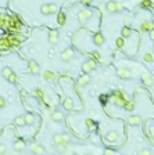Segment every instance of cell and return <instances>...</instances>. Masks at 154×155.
<instances>
[{
  "instance_id": "8d00e7d4",
  "label": "cell",
  "mask_w": 154,
  "mask_h": 155,
  "mask_svg": "<svg viewBox=\"0 0 154 155\" xmlns=\"http://www.w3.org/2000/svg\"><path fill=\"white\" fill-rule=\"evenodd\" d=\"M92 0H83V3H90Z\"/></svg>"
},
{
  "instance_id": "ffe728a7",
  "label": "cell",
  "mask_w": 154,
  "mask_h": 155,
  "mask_svg": "<svg viewBox=\"0 0 154 155\" xmlns=\"http://www.w3.org/2000/svg\"><path fill=\"white\" fill-rule=\"evenodd\" d=\"M11 75H13V71H11V68H10V67H4V68L1 69V76H3V78L9 79Z\"/></svg>"
},
{
  "instance_id": "ba28073f",
  "label": "cell",
  "mask_w": 154,
  "mask_h": 155,
  "mask_svg": "<svg viewBox=\"0 0 154 155\" xmlns=\"http://www.w3.org/2000/svg\"><path fill=\"white\" fill-rule=\"evenodd\" d=\"M118 137H119V134H118V132H115V130H111V132L107 133V136H106V140L108 143H115L118 140Z\"/></svg>"
},
{
  "instance_id": "5b68a950",
  "label": "cell",
  "mask_w": 154,
  "mask_h": 155,
  "mask_svg": "<svg viewBox=\"0 0 154 155\" xmlns=\"http://www.w3.org/2000/svg\"><path fill=\"white\" fill-rule=\"evenodd\" d=\"M117 75H118L119 78H122V79H131V78H132V72H131V71H129L128 68H124V67L118 69V71H117Z\"/></svg>"
},
{
  "instance_id": "4fadbf2b",
  "label": "cell",
  "mask_w": 154,
  "mask_h": 155,
  "mask_svg": "<svg viewBox=\"0 0 154 155\" xmlns=\"http://www.w3.org/2000/svg\"><path fill=\"white\" fill-rule=\"evenodd\" d=\"M49 42L51 44H57L59 43V32L57 31H51L49 33Z\"/></svg>"
},
{
  "instance_id": "4dcf8cb0",
  "label": "cell",
  "mask_w": 154,
  "mask_h": 155,
  "mask_svg": "<svg viewBox=\"0 0 154 155\" xmlns=\"http://www.w3.org/2000/svg\"><path fill=\"white\" fill-rule=\"evenodd\" d=\"M6 151H7V147L4 144H0V155H4Z\"/></svg>"
},
{
  "instance_id": "e0dca14e",
  "label": "cell",
  "mask_w": 154,
  "mask_h": 155,
  "mask_svg": "<svg viewBox=\"0 0 154 155\" xmlns=\"http://www.w3.org/2000/svg\"><path fill=\"white\" fill-rule=\"evenodd\" d=\"M53 143H54V146L64 144V137H63V134H60V133L54 134V137H53Z\"/></svg>"
},
{
  "instance_id": "277c9868",
  "label": "cell",
  "mask_w": 154,
  "mask_h": 155,
  "mask_svg": "<svg viewBox=\"0 0 154 155\" xmlns=\"http://www.w3.org/2000/svg\"><path fill=\"white\" fill-rule=\"evenodd\" d=\"M56 10H57V7H56L54 4H45V6H42V14H45V15H50V14H54L56 13Z\"/></svg>"
},
{
  "instance_id": "f1b7e54d",
  "label": "cell",
  "mask_w": 154,
  "mask_h": 155,
  "mask_svg": "<svg viewBox=\"0 0 154 155\" xmlns=\"http://www.w3.org/2000/svg\"><path fill=\"white\" fill-rule=\"evenodd\" d=\"M137 155H151V151H150L149 148H145V150H142Z\"/></svg>"
},
{
  "instance_id": "44dd1931",
  "label": "cell",
  "mask_w": 154,
  "mask_h": 155,
  "mask_svg": "<svg viewBox=\"0 0 154 155\" xmlns=\"http://www.w3.org/2000/svg\"><path fill=\"white\" fill-rule=\"evenodd\" d=\"M142 32H151L153 31V24L151 22H145L142 25Z\"/></svg>"
},
{
  "instance_id": "f546056e",
  "label": "cell",
  "mask_w": 154,
  "mask_h": 155,
  "mask_svg": "<svg viewBox=\"0 0 154 155\" xmlns=\"http://www.w3.org/2000/svg\"><path fill=\"white\" fill-rule=\"evenodd\" d=\"M59 24L60 25H64V24H65V17H64L63 14H60L59 15Z\"/></svg>"
},
{
  "instance_id": "9c48e42d",
  "label": "cell",
  "mask_w": 154,
  "mask_h": 155,
  "mask_svg": "<svg viewBox=\"0 0 154 155\" xmlns=\"http://www.w3.org/2000/svg\"><path fill=\"white\" fill-rule=\"evenodd\" d=\"M90 76L87 75V73H85V75H82V76H79V79H78V83H79V86H87L89 83H90Z\"/></svg>"
},
{
  "instance_id": "5bb4252c",
  "label": "cell",
  "mask_w": 154,
  "mask_h": 155,
  "mask_svg": "<svg viewBox=\"0 0 154 155\" xmlns=\"http://www.w3.org/2000/svg\"><path fill=\"white\" fill-rule=\"evenodd\" d=\"M51 119H53L54 122H63V119H64L63 111H54V112L51 114Z\"/></svg>"
},
{
  "instance_id": "cb8c5ba5",
  "label": "cell",
  "mask_w": 154,
  "mask_h": 155,
  "mask_svg": "<svg viewBox=\"0 0 154 155\" xmlns=\"http://www.w3.org/2000/svg\"><path fill=\"white\" fill-rule=\"evenodd\" d=\"M143 60L146 62H154V55L151 53H146V54H143Z\"/></svg>"
},
{
  "instance_id": "d590c367",
  "label": "cell",
  "mask_w": 154,
  "mask_h": 155,
  "mask_svg": "<svg viewBox=\"0 0 154 155\" xmlns=\"http://www.w3.org/2000/svg\"><path fill=\"white\" fill-rule=\"evenodd\" d=\"M104 154H107V155H115V152H114V151H110V150H107L104 152Z\"/></svg>"
},
{
  "instance_id": "6da1fadb",
  "label": "cell",
  "mask_w": 154,
  "mask_h": 155,
  "mask_svg": "<svg viewBox=\"0 0 154 155\" xmlns=\"http://www.w3.org/2000/svg\"><path fill=\"white\" fill-rule=\"evenodd\" d=\"M75 57V51H74V49H65V50L61 53V55H60V58H61V61L63 62H68V61H71V60Z\"/></svg>"
},
{
  "instance_id": "7a4b0ae2",
  "label": "cell",
  "mask_w": 154,
  "mask_h": 155,
  "mask_svg": "<svg viewBox=\"0 0 154 155\" xmlns=\"http://www.w3.org/2000/svg\"><path fill=\"white\" fill-rule=\"evenodd\" d=\"M82 69H83V72L85 73L93 72V71L96 69V62L93 61V60H87V61H85V62L82 64Z\"/></svg>"
},
{
  "instance_id": "d6a6232c",
  "label": "cell",
  "mask_w": 154,
  "mask_h": 155,
  "mask_svg": "<svg viewBox=\"0 0 154 155\" xmlns=\"http://www.w3.org/2000/svg\"><path fill=\"white\" fill-rule=\"evenodd\" d=\"M15 78H17V76H15V75L13 73V75H11V76H10L9 79H7V80H9L10 83H15V82H17V79H15Z\"/></svg>"
},
{
  "instance_id": "52a82bcc",
  "label": "cell",
  "mask_w": 154,
  "mask_h": 155,
  "mask_svg": "<svg viewBox=\"0 0 154 155\" xmlns=\"http://www.w3.org/2000/svg\"><path fill=\"white\" fill-rule=\"evenodd\" d=\"M29 71H31L32 73H35V75L40 73V67H39V64H38L35 60H31V61H29Z\"/></svg>"
},
{
  "instance_id": "9a60e30c",
  "label": "cell",
  "mask_w": 154,
  "mask_h": 155,
  "mask_svg": "<svg viewBox=\"0 0 154 155\" xmlns=\"http://www.w3.org/2000/svg\"><path fill=\"white\" fill-rule=\"evenodd\" d=\"M63 107L67 111H72L74 110V100H71V98H65L64 103H63Z\"/></svg>"
},
{
  "instance_id": "ac0fdd59",
  "label": "cell",
  "mask_w": 154,
  "mask_h": 155,
  "mask_svg": "<svg viewBox=\"0 0 154 155\" xmlns=\"http://www.w3.org/2000/svg\"><path fill=\"white\" fill-rule=\"evenodd\" d=\"M107 11H110V13H118V4L115 1H110L107 4Z\"/></svg>"
},
{
  "instance_id": "74e56055",
  "label": "cell",
  "mask_w": 154,
  "mask_h": 155,
  "mask_svg": "<svg viewBox=\"0 0 154 155\" xmlns=\"http://www.w3.org/2000/svg\"><path fill=\"white\" fill-rule=\"evenodd\" d=\"M87 155H90V154H87Z\"/></svg>"
},
{
  "instance_id": "1f68e13d",
  "label": "cell",
  "mask_w": 154,
  "mask_h": 155,
  "mask_svg": "<svg viewBox=\"0 0 154 155\" xmlns=\"http://www.w3.org/2000/svg\"><path fill=\"white\" fill-rule=\"evenodd\" d=\"M56 148H57L60 152H64V151H65V144H60V146H56Z\"/></svg>"
},
{
  "instance_id": "3957f363",
  "label": "cell",
  "mask_w": 154,
  "mask_h": 155,
  "mask_svg": "<svg viewBox=\"0 0 154 155\" xmlns=\"http://www.w3.org/2000/svg\"><path fill=\"white\" fill-rule=\"evenodd\" d=\"M29 150H31V152H32L33 155H45V154H46L45 148H43V147H42L40 144H36V143L31 144Z\"/></svg>"
},
{
  "instance_id": "603a6c76",
  "label": "cell",
  "mask_w": 154,
  "mask_h": 155,
  "mask_svg": "<svg viewBox=\"0 0 154 155\" xmlns=\"http://www.w3.org/2000/svg\"><path fill=\"white\" fill-rule=\"evenodd\" d=\"M15 123H17L18 126H25V125H27V122H25V116H24V115L17 116V118H15Z\"/></svg>"
},
{
  "instance_id": "836d02e7",
  "label": "cell",
  "mask_w": 154,
  "mask_h": 155,
  "mask_svg": "<svg viewBox=\"0 0 154 155\" xmlns=\"http://www.w3.org/2000/svg\"><path fill=\"white\" fill-rule=\"evenodd\" d=\"M4 105H6V98H4V97L0 96V108H3Z\"/></svg>"
},
{
  "instance_id": "4316f807",
  "label": "cell",
  "mask_w": 154,
  "mask_h": 155,
  "mask_svg": "<svg viewBox=\"0 0 154 155\" xmlns=\"http://www.w3.org/2000/svg\"><path fill=\"white\" fill-rule=\"evenodd\" d=\"M124 107H125V110H127V111H133V108H135V104H133V103H127Z\"/></svg>"
},
{
  "instance_id": "83f0119b",
  "label": "cell",
  "mask_w": 154,
  "mask_h": 155,
  "mask_svg": "<svg viewBox=\"0 0 154 155\" xmlns=\"http://www.w3.org/2000/svg\"><path fill=\"white\" fill-rule=\"evenodd\" d=\"M149 136L151 138H154V125H150L149 126Z\"/></svg>"
},
{
  "instance_id": "7c38bea8",
  "label": "cell",
  "mask_w": 154,
  "mask_h": 155,
  "mask_svg": "<svg viewBox=\"0 0 154 155\" xmlns=\"http://www.w3.org/2000/svg\"><path fill=\"white\" fill-rule=\"evenodd\" d=\"M93 42H95V44L96 46H103L104 44V36H103V33H96L95 36H93Z\"/></svg>"
},
{
  "instance_id": "f35d334b",
  "label": "cell",
  "mask_w": 154,
  "mask_h": 155,
  "mask_svg": "<svg viewBox=\"0 0 154 155\" xmlns=\"http://www.w3.org/2000/svg\"><path fill=\"white\" fill-rule=\"evenodd\" d=\"M104 155H107V154H104Z\"/></svg>"
},
{
  "instance_id": "8992f818",
  "label": "cell",
  "mask_w": 154,
  "mask_h": 155,
  "mask_svg": "<svg viewBox=\"0 0 154 155\" xmlns=\"http://www.w3.org/2000/svg\"><path fill=\"white\" fill-rule=\"evenodd\" d=\"M90 17H92V11H89V10H83V11H81V13L78 14L79 22H86Z\"/></svg>"
},
{
  "instance_id": "d4e9b609",
  "label": "cell",
  "mask_w": 154,
  "mask_h": 155,
  "mask_svg": "<svg viewBox=\"0 0 154 155\" xmlns=\"http://www.w3.org/2000/svg\"><path fill=\"white\" fill-rule=\"evenodd\" d=\"M115 43H117V46L119 49H122L124 44H125V39H124V37H118L117 40H115Z\"/></svg>"
},
{
  "instance_id": "484cf974",
  "label": "cell",
  "mask_w": 154,
  "mask_h": 155,
  "mask_svg": "<svg viewBox=\"0 0 154 155\" xmlns=\"http://www.w3.org/2000/svg\"><path fill=\"white\" fill-rule=\"evenodd\" d=\"M45 78L47 79V80H53V79H54V73L47 71V72H45Z\"/></svg>"
},
{
  "instance_id": "2e32d148",
  "label": "cell",
  "mask_w": 154,
  "mask_h": 155,
  "mask_svg": "<svg viewBox=\"0 0 154 155\" xmlns=\"http://www.w3.org/2000/svg\"><path fill=\"white\" fill-rule=\"evenodd\" d=\"M143 82H145V85L146 86H151L154 83V80H153V78H151V75L150 73H143Z\"/></svg>"
},
{
  "instance_id": "e575fe53",
  "label": "cell",
  "mask_w": 154,
  "mask_h": 155,
  "mask_svg": "<svg viewBox=\"0 0 154 155\" xmlns=\"http://www.w3.org/2000/svg\"><path fill=\"white\" fill-rule=\"evenodd\" d=\"M149 36H150V39H151V40H154V29L151 31V32H149Z\"/></svg>"
},
{
  "instance_id": "7402d4cb",
  "label": "cell",
  "mask_w": 154,
  "mask_h": 155,
  "mask_svg": "<svg viewBox=\"0 0 154 155\" xmlns=\"http://www.w3.org/2000/svg\"><path fill=\"white\" fill-rule=\"evenodd\" d=\"M24 116H25V122H27V125H32V123L35 122V116H33V114H31V112H27Z\"/></svg>"
},
{
  "instance_id": "d6986e66",
  "label": "cell",
  "mask_w": 154,
  "mask_h": 155,
  "mask_svg": "<svg viewBox=\"0 0 154 155\" xmlns=\"http://www.w3.org/2000/svg\"><path fill=\"white\" fill-rule=\"evenodd\" d=\"M131 35H132L131 28L124 27V28H122V31H121V37H124V39H128V37H131Z\"/></svg>"
},
{
  "instance_id": "8fae6325",
  "label": "cell",
  "mask_w": 154,
  "mask_h": 155,
  "mask_svg": "<svg viewBox=\"0 0 154 155\" xmlns=\"http://www.w3.org/2000/svg\"><path fill=\"white\" fill-rule=\"evenodd\" d=\"M13 148H14V151H17V152H22V151L27 148V144L24 141H21V140H18V141H15L13 144Z\"/></svg>"
},
{
  "instance_id": "30bf717a",
  "label": "cell",
  "mask_w": 154,
  "mask_h": 155,
  "mask_svg": "<svg viewBox=\"0 0 154 155\" xmlns=\"http://www.w3.org/2000/svg\"><path fill=\"white\" fill-rule=\"evenodd\" d=\"M140 122H142V118L139 115H132V116H129V119H128V123H129L131 126H137V125H140Z\"/></svg>"
}]
</instances>
